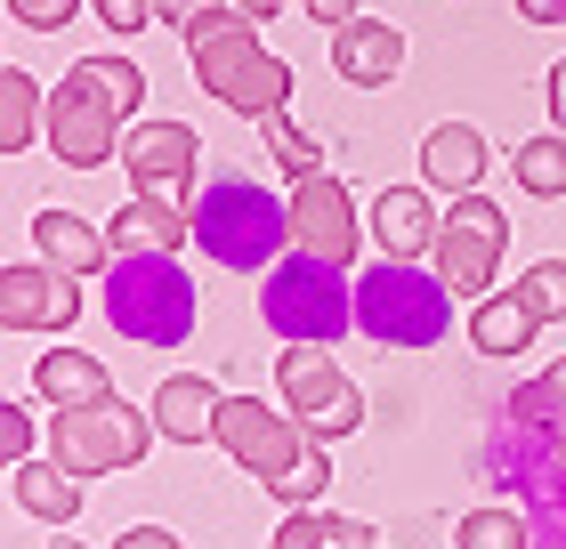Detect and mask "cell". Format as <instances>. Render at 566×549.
Listing matches in <instances>:
<instances>
[{"label": "cell", "instance_id": "6da1fadb", "mask_svg": "<svg viewBox=\"0 0 566 549\" xmlns=\"http://www.w3.org/2000/svg\"><path fill=\"white\" fill-rule=\"evenodd\" d=\"M138 106H146V73L130 57H82L49 89V154H57L65 170L122 162V138H130Z\"/></svg>", "mask_w": 566, "mask_h": 549}, {"label": "cell", "instance_id": "7a4b0ae2", "mask_svg": "<svg viewBox=\"0 0 566 549\" xmlns=\"http://www.w3.org/2000/svg\"><path fill=\"white\" fill-rule=\"evenodd\" d=\"M187 219H195V251L227 275H268L292 243V202H275L260 178H235V170L202 178L187 194Z\"/></svg>", "mask_w": 566, "mask_h": 549}, {"label": "cell", "instance_id": "3957f363", "mask_svg": "<svg viewBox=\"0 0 566 549\" xmlns=\"http://www.w3.org/2000/svg\"><path fill=\"white\" fill-rule=\"evenodd\" d=\"M187 57H195V82L211 89L219 106H235L243 122H275L283 106H292V65L251 33L243 9H219L211 24H195Z\"/></svg>", "mask_w": 566, "mask_h": 549}, {"label": "cell", "instance_id": "277c9868", "mask_svg": "<svg viewBox=\"0 0 566 549\" xmlns=\"http://www.w3.org/2000/svg\"><path fill=\"white\" fill-rule=\"evenodd\" d=\"M106 324L138 348H187L195 339V275L178 267L170 251H122L106 275Z\"/></svg>", "mask_w": 566, "mask_h": 549}, {"label": "cell", "instance_id": "5b68a950", "mask_svg": "<svg viewBox=\"0 0 566 549\" xmlns=\"http://www.w3.org/2000/svg\"><path fill=\"white\" fill-rule=\"evenodd\" d=\"M260 316L283 348H332L348 324H356V283L348 267L332 258H307V251H283L268 283H260Z\"/></svg>", "mask_w": 566, "mask_h": 549}, {"label": "cell", "instance_id": "8992f818", "mask_svg": "<svg viewBox=\"0 0 566 549\" xmlns=\"http://www.w3.org/2000/svg\"><path fill=\"white\" fill-rule=\"evenodd\" d=\"M356 331H373L380 348H437L453 331V292L421 258H380L356 275Z\"/></svg>", "mask_w": 566, "mask_h": 549}, {"label": "cell", "instance_id": "52a82bcc", "mask_svg": "<svg viewBox=\"0 0 566 549\" xmlns=\"http://www.w3.org/2000/svg\"><path fill=\"white\" fill-rule=\"evenodd\" d=\"M154 436H163V429H154V412L122 404V397L82 404V412H57V421H49V444H57V461L73 468V477H114V468H138Z\"/></svg>", "mask_w": 566, "mask_h": 549}, {"label": "cell", "instance_id": "ba28073f", "mask_svg": "<svg viewBox=\"0 0 566 549\" xmlns=\"http://www.w3.org/2000/svg\"><path fill=\"white\" fill-rule=\"evenodd\" d=\"M502 251H510V219L494 211L485 194H453L446 226L429 243V267L453 299H494V275H502Z\"/></svg>", "mask_w": 566, "mask_h": 549}, {"label": "cell", "instance_id": "9c48e42d", "mask_svg": "<svg viewBox=\"0 0 566 549\" xmlns=\"http://www.w3.org/2000/svg\"><path fill=\"white\" fill-rule=\"evenodd\" d=\"M275 380H283V412H292L316 444L365 429V397L348 388V372H340V356H332V348H283L275 356Z\"/></svg>", "mask_w": 566, "mask_h": 549}, {"label": "cell", "instance_id": "30bf717a", "mask_svg": "<svg viewBox=\"0 0 566 549\" xmlns=\"http://www.w3.org/2000/svg\"><path fill=\"white\" fill-rule=\"evenodd\" d=\"M219 444H227V461H235L243 477H260V485L275 493V485L307 461V444H316V436H307L292 412L260 404V397H227V404H219Z\"/></svg>", "mask_w": 566, "mask_h": 549}, {"label": "cell", "instance_id": "8fae6325", "mask_svg": "<svg viewBox=\"0 0 566 549\" xmlns=\"http://www.w3.org/2000/svg\"><path fill=\"white\" fill-rule=\"evenodd\" d=\"M365 234H373V226H365V211H356V194H348L332 170H316V178H300V187H292V251L348 267Z\"/></svg>", "mask_w": 566, "mask_h": 549}, {"label": "cell", "instance_id": "7c38bea8", "mask_svg": "<svg viewBox=\"0 0 566 549\" xmlns=\"http://www.w3.org/2000/svg\"><path fill=\"white\" fill-rule=\"evenodd\" d=\"M195 162H202V138H195L187 122H138L130 138H122V170H130L138 194L178 202V194L195 187Z\"/></svg>", "mask_w": 566, "mask_h": 549}, {"label": "cell", "instance_id": "4fadbf2b", "mask_svg": "<svg viewBox=\"0 0 566 549\" xmlns=\"http://www.w3.org/2000/svg\"><path fill=\"white\" fill-rule=\"evenodd\" d=\"M82 275H65V267H0V324L9 331H65L73 316H82V292H73Z\"/></svg>", "mask_w": 566, "mask_h": 549}, {"label": "cell", "instance_id": "5bb4252c", "mask_svg": "<svg viewBox=\"0 0 566 549\" xmlns=\"http://www.w3.org/2000/svg\"><path fill=\"white\" fill-rule=\"evenodd\" d=\"M332 73L356 89H389L397 73H405V33L397 24H380V17H356L332 33Z\"/></svg>", "mask_w": 566, "mask_h": 549}, {"label": "cell", "instance_id": "9a60e30c", "mask_svg": "<svg viewBox=\"0 0 566 549\" xmlns=\"http://www.w3.org/2000/svg\"><path fill=\"white\" fill-rule=\"evenodd\" d=\"M365 226H373V243L389 251V258H429V243H437V202L421 194V187H380L373 202H365Z\"/></svg>", "mask_w": 566, "mask_h": 549}, {"label": "cell", "instance_id": "2e32d148", "mask_svg": "<svg viewBox=\"0 0 566 549\" xmlns=\"http://www.w3.org/2000/svg\"><path fill=\"white\" fill-rule=\"evenodd\" d=\"M33 397L49 412H82V404L114 397V372H106V356H90V348H49L33 363Z\"/></svg>", "mask_w": 566, "mask_h": 549}, {"label": "cell", "instance_id": "e0dca14e", "mask_svg": "<svg viewBox=\"0 0 566 549\" xmlns=\"http://www.w3.org/2000/svg\"><path fill=\"white\" fill-rule=\"evenodd\" d=\"M219 404H227V397H219L202 372H170L163 388H154L146 412H154V429H163L170 444H211V436H219Z\"/></svg>", "mask_w": 566, "mask_h": 549}, {"label": "cell", "instance_id": "ac0fdd59", "mask_svg": "<svg viewBox=\"0 0 566 549\" xmlns=\"http://www.w3.org/2000/svg\"><path fill=\"white\" fill-rule=\"evenodd\" d=\"M106 243H114V258L122 251H170L178 258V243H195V219L178 211V202H163V194H130L106 219Z\"/></svg>", "mask_w": 566, "mask_h": 549}, {"label": "cell", "instance_id": "d6986e66", "mask_svg": "<svg viewBox=\"0 0 566 549\" xmlns=\"http://www.w3.org/2000/svg\"><path fill=\"white\" fill-rule=\"evenodd\" d=\"M421 178H429V187H446V194H478V178H485V129L478 122H437L421 138Z\"/></svg>", "mask_w": 566, "mask_h": 549}, {"label": "cell", "instance_id": "ffe728a7", "mask_svg": "<svg viewBox=\"0 0 566 549\" xmlns=\"http://www.w3.org/2000/svg\"><path fill=\"white\" fill-rule=\"evenodd\" d=\"M33 243H41V258H49V267H65V275H82V283L114 267L106 226H90L82 211H41V219H33Z\"/></svg>", "mask_w": 566, "mask_h": 549}, {"label": "cell", "instance_id": "44dd1931", "mask_svg": "<svg viewBox=\"0 0 566 549\" xmlns=\"http://www.w3.org/2000/svg\"><path fill=\"white\" fill-rule=\"evenodd\" d=\"M9 493H17L24 517H49V526H73V517H82V477H73L65 461H17Z\"/></svg>", "mask_w": 566, "mask_h": 549}, {"label": "cell", "instance_id": "7402d4cb", "mask_svg": "<svg viewBox=\"0 0 566 549\" xmlns=\"http://www.w3.org/2000/svg\"><path fill=\"white\" fill-rule=\"evenodd\" d=\"M534 331H543V324H534V307H526L518 292H494V299L470 307V348H478V356H526Z\"/></svg>", "mask_w": 566, "mask_h": 549}, {"label": "cell", "instance_id": "603a6c76", "mask_svg": "<svg viewBox=\"0 0 566 549\" xmlns=\"http://www.w3.org/2000/svg\"><path fill=\"white\" fill-rule=\"evenodd\" d=\"M41 82L24 65H0V154H24L33 138H49V106H41Z\"/></svg>", "mask_w": 566, "mask_h": 549}, {"label": "cell", "instance_id": "cb8c5ba5", "mask_svg": "<svg viewBox=\"0 0 566 549\" xmlns=\"http://www.w3.org/2000/svg\"><path fill=\"white\" fill-rule=\"evenodd\" d=\"M510 412H518L534 436L566 444V356H558V363H543V380H526L518 397H510Z\"/></svg>", "mask_w": 566, "mask_h": 549}, {"label": "cell", "instance_id": "d4e9b609", "mask_svg": "<svg viewBox=\"0 0 566 549\" xmlns=\"http://www.w3.org/2000/svg\"><path fill=\"white\" fill-rule=\"evenodd\" d=\"M518 187L534 202H558L566 194V138H526L518 146Z\"/></svg>", "mask_w": 566, "mask_h": 549}, {"label": "cell", "instance_id": "484cf974", "mask_svg": "<svg viewBox=\"0 0 566 549\" xmlns=\"http://www.w3.org/2000/svg\"><path fill=\"white\" fill-rule=\"evenodd\" d=\"M260 129H268V154L283 162V178H292V187H300V178H316V170H324V146L307 138V129H300L292 114H275V122H260Z\"/></svg>", "mask_w": 566, "mask_h": 549}, {"label": "cell", "instance_id": "4316f807", "mask_svg": "<svg viewBox=\"0 0 566 549\" xmlns=\"http://www.w3.org/2000/svg\"><path fill=\"white\" fill-rule=\"evenodd\" d=\"M518 299L534 307V324H566V258H534L518 275Z\"/></svg>", "mask_w": 566, "mask_h": 549}, {"label": "cell", "instance_id": "83f0119b", "mask_svg": "<svg viewBox=\"0 0 566 549\" xmlns=\"http://www.w3.org/2000/svg\"><path fill=\"white\" fill-rule=\"evenodd\" d=\"M453 541L461 549H526V517L518 509H470L453 526Z\"/></svg>", "mask_w": 566, "mask_h": 549}, {"label": "cell", "instance_id": "f1b7e54d", "mask_svg": "<svg viewBox=\"0 0 566 549\" xmlns=\"http://www.w3.org/2000/svg\"><path fill=\"white\" fill-rule=\"evenodd\" d=\"M268 549H340V517L332 509H283V526Z\"/></svg>", "mask_w": 566, "mask_h": 549}, {"label": "cell", "instance_id": "f546056e", "mask_svg": "<svg viewBox=\"0 0 566 549\" xmlns=\"http://www.w3.org/2000/svg\"><path fill=\"white\" fill-rule=\"evenodd\" d=\"M324 485H332V461H324V444H307V461L275 485V502H283V509H316V502H324Z\"/></svg>", "mask_w": 566, "mask_h": 549}, {"label": "cell", "instance_id": "4dcf8cb0", "mask_svg": "<svg viewBox=\"0 0 566 549\" xmlns=\"http://www.w3.org/2000/svg\"><path fill=\"white\" fill-rule=\"evenodd\" d=\"M9 17L24 33H65V24L82 17V0H9Z\"/></svg>", "mask_w": 566, "mask_h": 549}, {"label": "cell", "instance_id": "1f68e13d", "mask_svg": "<svg viewBox=\"0 0 566 549\" xmlns=\"http://www.w3.org/2000/svg\"><path fill=\"white\" fill-rule=\"evenodd\" d=\"M219 9H235V0H154V24H170V33H195V24H211Z\"/></svg>", "mask_w": 566, "mask_h": 549}, {"label": "cell", "instance_id": "d6a6232c", "mask_svg": "<svg viewBox=\"0 0 566 549\" xmlns=\"http://www.w3.org/2000/svg\"><path fill=\"white\" fill-rule=\"evenodd\" d=\"M0 453H9V468L33 461V421H24V404H0Z\"/></svg>", "mask_w": 566, "mask_h": 549}, {"label": "cell", "instance_id": "836d02e7", "mask_svg": "<svg viewBox=\"0 0 566 549\" xmlns=\"http://www.w3.org/2000/svg\"><path fill=\"white\" fill-rule=\"evenodd\" d=\"M97 9V24H106V33H138V24L154 17V0H90Z\"/></svg>", "mask_w": 566, "mask_h": 549}, {"label": "cell", "instance_id": "e575fe53", "mask_svg": "<svg viewBox=\"0 0 566 549\" xmlns=\"http://www.w3.org/2000/svg\"><path fill=\"white\" fill-rule=\"evenodd\" d=\"M356 9H365V0H307V17H316L324 33H340V24H356Z\"/></svg>", "mask_w": 566, "mask_h": 549}, {"label": "cell", "instance_id": "d590c367", "mask_svg": "<svg viewBox=\"0 0 566 549\" xmlns=\"http://www.w3.org/2000/svg\"><path fill=\"white\" fill-rule=\"evenodd\" d=\"M543 97H551V122H558V138H566V57L551 65V82H543Z\"/></svg>", "mask_w": 566, "mask_h": 549}, {"label": "cell", "instance_id": "8d00e7d4", "mask_svg": "<svg viewBox=\"0 0 566 549\" xmlns=\"http://www.w3.org/2000/svg\"><path fill=\"white\" fill-rule=\"evenodd\" d=\"M114 549H178V541H170V534H163V526H130V534H122V541H114Z\"/></svg>", "mask_w": 566, "mask_h": 549}, {"label": "cell", "instance_id": "74e56055", "mask_svg": "<svg viewBox=\"0 0 566 549\" xmlns=\"http://www.w3.org/2000/svg\"><path fill=\"white\" fill-rule=\"evenodd\" d=\"M518 17H534V24H566V0H518Z\"/></svg>", "mask_w": 566, "mask_h": 549}, {"label": "cell", "instance_id": "f35d334b", "mask_svg": "<svg viewBox=\"0 0 566 549\" xmlns=\"http://www.w3.org/2000/svg\"><path fill=\"white\" fill-rule=\"evenodd\" d=\"M235 9H243L251 24H260V17H283V0H235Z\"/></svg>", "mask_w": 566, "mask_h": 549}, {"label": "cell", "instance_id": "ab89813d", "mask_svg": "<svg viewBox=\"0 0 566 549\" xmlns=\"http://www.w3.org/2000/svg\"><path fill=\"white\" fill-rule=\"evenodd\" d=\"M558 485H566V444H558Z\"/></svg>", "mask_w": 566, "mask_h": 549}, {"label": "cell", "instance_id": "60d3db41", "mask_svg": "<svg viewBox=\"0 0 566 549\" xmlns=\"http://www.w3.org/2000/svg\"><path fill=\"white\" fill-rule=\"evenodd\" d=\"M57 549H82V541H57Z\"/></svg>", "mask_w": 566, "mask_h": 549}]
</instances>
